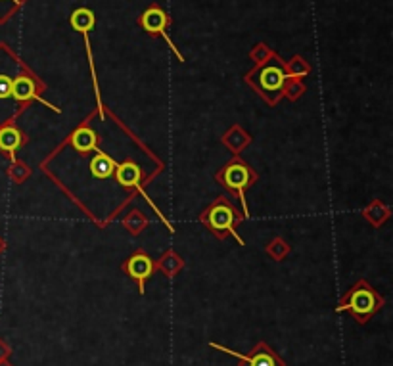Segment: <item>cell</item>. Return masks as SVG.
I'll list each match as a JSON object with an SVG mask.
<instances>
[{
	"label": "cell",
	"mask_w": 393,
	"mask_h": 366,
	"mask_svg": "<svg viewBox=\"0 0 393 366\" xmlns=\"http://www.w3.org/2000/svg\"><path fill=\"white\" fill-rule=\"evenodd\" d=\"M384 303H386L384 295L376 292L367 280H357L353 286L341 295L340 303L336 307V313H349L357 324L365 326L374 314L380 313Z\"/></svg>",
	"instance_id": "obj_1"
},
{
	"label": "cell",
	"mask_w": 393,
	"mask_h": 366,
	"mask_svg": "<svg viewBox=\"0 0 393 366\" xmlns=\"http://www.w3.org/2000/svg\"><path fill=\"white\" fill-rule=\"evenodd\" d=\"M242 219H244V215L240 213V209L234 206L227 196H219V198L200 215L201 225H204L209 232L215 234L219 240H225L227 236H234L236 240L240 242V246H244L246 242L242 240L240 234L236 232V227H238V223H240Z\"/></svg>",
	"instance_id": "obj_2"
},
{
	"label": "cell",
	"mask_w": 393,
	"mask_h": 366,
	"mask_svg": "<svg viewBox=\"0 0 393 366\" xmlns=\"http://www.w3.org/2000/svg\"><path fill=\"white\" fill-rule=\"evenodd\" d=\"M215 179H217L221 187L227 188L228 192L234 194L240 200L242 215L247 219L250 217V209H247L246 203V190L250 187H254L255 180H257V173L242 158L234 155L227 165L221 167V171L215 175Z\"/></svg>",
	"instance_id": "obj_3"
},
{
	"label": "cell",
	"mask_w": 393,
	"mask_h": 366,
	"mask_svg": "<svg viewBox=\"0 0 393 366\" xmlns=\"http://www.w3.org/2000/svg\"><path fill=\"white\" fill-rule=\"evenodd\" d=\"M247 81L250 85L257 90V93L265 98L269 104H276L280 100L282 94V88H284V83L288 81L286 69H284V64L278 60L269 61L263 67H259L257 71L247 75Z\"/></svg>",
	"instance_id": "obj_4"
},
{
	"label": "cell",
	"mask_w": 393,
	"mask_h": 366,
	"mask_svg": "<svg viewBox=\"0 0 393 366\" xmlns=\"http://www.w3.org/2000/svg\"><path fill=\"white\" fill-rule=\"evenodd\" d=\"M115 180H117V184H121L123 188H131V190H136V192L144 198V200L152 206V209L156 211V215L160 217L163 223H165V227L169 232H175L173 227H171V223L165 219V215L161 213L160 209H158V206L153 203L152 200H150V196H148L146 192H144V188H142V179H144V175H142V169H140L134 161H123V163H117V169H115L114 173Z\"/></svg>",
	"instance_id": "obj_5"
},
{
	"label": "cell",
	"mask_w": 393,
	"mask_h": 366,
	"mask_svg": "<svg viewBox=\"0 0 393 366\" xmlns=\"http://www.w3.org/2000/svg\"><path fill=\"white\" fill-rule=\"evenodd\" d=\"M209 347H213L217 351H223V353L230 355L234 359H238L240 366H286L284 360L280 359V355L274 351L273 347L266 346L265 341H259L257 346L252 349L250 355H240L238 351H233L225 346H219L215 341H209Z\"/></svg>",
	"instance_id": "obj_6"
},
{
	"label": "cell",
	"mask_w": 393,
	"mask_h": 366,
	"mask_svg": "<svg viewBox=\"0 0 393 366\" xmlns=\"http://www.w3.org/2000/svg\"><path fill=\"white\" fill-rule=\"evenodd\" d=\"M121 271L127 274L129 278L136 282L139 286V293L144 295L146 293V282L153 276L156 273V261L148 255L146 252H134L131 257H129L123 265H121Z\"/></svg>",
	"instance_id": "obj_7"
},
{
	"label": "cell",
	"mask_w": 393,
	"mask_h": 366,
	"mask_svg": "<svg viewBox=\"0 0 393 366\" xmlns=\"http://www.w3.org/2000/svg\"><path fill=\"white\" fill-rule=\"evenodd\" d=\"M12 100H16L18 104H27V102L37 100L40 104H45L47 107H50L56 114H61L60 107L52 106L50 102H47L39 94V83L35 81V77L27 73H21L18 77H13L12 81Z\"/></svg>",
	"instance_id": "obj_8"
},
{
	"label": "cell",
	"mask_w": 393,
	"mask_h": 366,
	"mask_svg": "<svg viewBox=\"0 0 393 366\" xmlns=\"http://www.w3.org/2000/svg\"><path fill=\"white\" fill-rule=\"evenodd\" d=\"M167 23H169L167 13L158 6H152L150 10H146V12L142 13V18H140V25L144 27V31H148V33H152V35H163L167 42H169V47L173 48V52L177 54V56H179V60L182 61V56L179 54V50L173 47V42H171V40L167 39V35H165Z\"/></svg>",
	"instance_id": "obj_9"
},
{
	"label": "cell",
	"mask_w": 393,
	"mask_h": 366,
	"mask_svg": "<svg viewBox=\"0 0 393 366\" xmlns=\"http://www.w3.org/2000/svg\"><path fill=\"white\" fill-rule=\"evenodd\" d=\"M27 142L25 134L21 133L13 123L0 126V152L6 153L8 158L16 161V152Z\"/></svg>",
	"instance_id": "obj_10"
},
{
	"label": "cell",
	"mask_w": 393,
	"mask_h": 366,
	"mask_svg": "<svg viewBox=\"0 0 393 366\" xmlns=\"http://www.w3.org/2000/svg\"><path fill=\"white\" fill-rule=\"evenodd\" d=\"M69 144L77 153H90L96 150L98 144V134L94 133L88 125H81L79 129H75L71 136H69Z\"/></svg>",
	"instance_id": "obj_11"
},
{
	"label": "cell",
	"mask_w": 393,
	"mask_h": 366,
	"mask_svg": "<svg viewBox=\"0 0 393 366\" xmlns=\"http://www.w3.org/2000/svg\"><path fill=\"white\" fill-rule=\"evenodd\" d=\"M88 169H90V175L94 179L106 180L110 177H114L115 169H117V161L112 160L106 152H102L100 148H96L93 160L88 163Z\"/></svg>",
	"instance_id": "obj_12"
},
{
	"label": "cell",
	"mask_w": 393,
	"mask_h": 366,
	"mask_svg": "<svg viewBox=\"0 0 393 366\" xmlns=\"http://www.w3.org/2000/svg\"><path fill=\"white\" fill-rule=\"evenodd\" d=\"M250 140H252V136L238 125H233L227 133L223 134V144H225L234 155H238V153L250 144Z\"/></svg>",
	"instance_id": "obj_13"
},
{
	"label": "cell",
	"mask_w": 393,
	"mask_h": 366,
	"mask_svg": "<svg viewBox=\"0 0 393 366\" xmlns=\"http://www.w3.org/2000/svg\"><path fill=\"white\" fill-rule=\"evenodd\" d=\"M182 268H184V261L173 249L165 252V255H161L160 261H156V271L165 274L167 278H175Z\"/></svg>",
	"instance_id": "obj_14"
},
{
	"label": "cell",
	"mask_w": 393,
	"mask_h": 366,
	"mask_svg": "<svg viewBox=\"0 0 393 366\" xmlns=\"http://www.w3.org/2000/svg\"><path fill=\"white\" fill-rule=\"evenodd\" d=\"M363 215H365V219H367L373 227H380V225L386 223L387 217H389V207L384 206L380 200H374L373 203L363 211Z\"/></svg>",
	"instance_id": "obj_15"
},
{
	"label": "cell",
	"mask_w": 393,
	"mask_h": 366,
	"mask_svg": "<svg viewBox=\"0 0 393 366\" xmlns=\"http://www.w3.org/2000/svg\"><path fill=\"white\" fill-rule=\"evenodd\" d=\"M71 27L75 31H81L83 35H88V31L94 27V13L88 8H77L71 13Z\"/></svg>",
	"instance_id": "obj_16"
},
{
	"label": "cell",
	"mask_w": 393,
	"mask_h": 366,
	"mask_svg": "<svg viewBox=\"0 0 393 366\" xmlns=\"http://www.w3.org/2000/svg\"><path fill=\"white\" fill-rule=\"evenodd\" d=\"M123 227L127 228L133 236H139V234L148 227V217L142 213L140 209H133V211H129L127 217L123 219Z\"/></svg>",
	"instance_id": "obj_17"
},
{
	"label": "cell",
	"mask_w": 393,
	"mask_h": 366,
	"mask_svg": "<svg viewBox=\"0 0 393 366\" xmlns=\"http://www.w3.org/2000/svg\"><path fill=\"white\" fill-rule=\"evenodd\" d=\"M266 253H269L274 261H282L288 253H290V246H288V242H284L282 238H274V240L266 246Z\"/></svg>",
	"instance_id": "obj_18"
},
{
	"label": "cell",
	"mask_w": 393,
	"mask_h": 366,
	"mask_svg": "<svg viewBox=\"0 0 393 366\" xmlns=\"http://www.w3.org/2000/svg\"><path fill=\"white\" fill-rule=\"evenodd\" d=\"M284 69H286L288 79H301L303 75L309 73V66L303 60H300V58H293Z\"/></svg>",
	"instance_id": "obj_19"
},
{
	"label": "cell",
	"mask_w": 393,
	"mask_h": 366,
	"mask_svg": "<svg viewBox=\"0 0 393 366\" xmlns=\"http://www.w3.org/2000/svg\"><path fill=\"white\" fill-rule=\"evenodd\" d=\"M303 93H305V87L298 79H288L282 88V94H286L290 100H298Z\"/></svg>",
	"instance_id": "obj_20"
},
{
	"label": "cell",
	"mask_w": 393,
	"mask_h": 366,
	"mask_svg": "<svg viewBox=\"0 0 393 366\" xmlns=\"http://www.w3.org/2000/svg\"><path fill=\"white\" fill-rule=\"evenodd\" d=\"M12 81L13 77H8V75H0V100H8L12 98Z\"/></svg>",
	"instance_id": "obj_21"
},
{
	"label": "cell",
	"mask_w": 393,
	"mask_h": 366,
	"mask_svg": "<svg viewBox=\"0 0 393 366\" xmlns=\"http://www.w3.org/2000/svg\"><path fill=\"white\" fill-rule=\"evenodd\" d=\"M20 173V177H16V182H21L23 179H27L29 175H31V171H29V167L23 165V163H18V161H13V167H12V175Z\"/></svg>",
	"instance_id": "obj_22"
},
{
	"label": "cell",
	"mask_w": 393,
	"mask_h": 366,
	"mask_svg": "<svg viewBox=\"0 0 393 366\" xmlns=\"http://www.w3.org/2000/svg\"><path fill=\"white\" fill-rule=\"evenodd\" d=\"M10 355H12V347L8 346L4 340H0V360H6Z\"/></svg>",
	"instance_id": "obj_23"
},
{
	"label": "cell",
	"mask_w": 393,
	"mask_h": 366,
	"mask_svg": "<svg viewBox=\"0 0 393 366\" xmlns=\"http://www.w3.org/2000/svg\"><path fill=\"white\" fill-rule=\"evenodd\" d=\"M0 366H13V365H10L8 360H0Z\"/></svg>",
	"instance_id": "obj_24"
},
{
	"label": "cell",
	"mask_w": 393,
	"mask_h": 366,
	"mask_svg": "<svg viewBox=\"0 0 393 366\" xmlns=\"http://www.w3.org/2000/svg\"><path fill=\"white\" fill-rule=\"evenodd\" d=\"M16 2H18V0H16Z\"/></svg>",
	"instance_id": "obj_25"
}]
</instances>
